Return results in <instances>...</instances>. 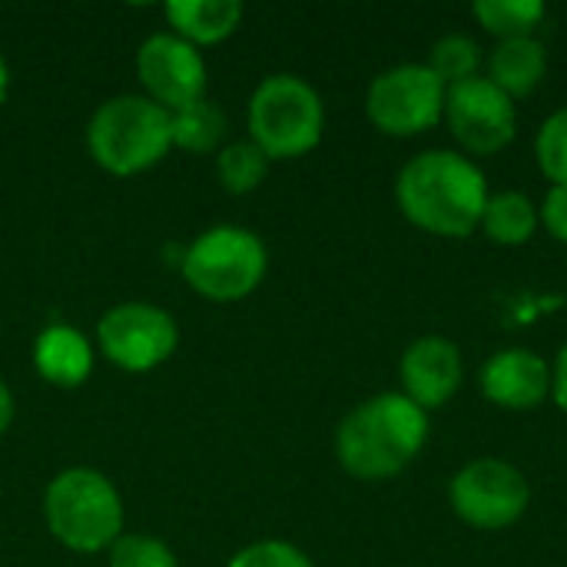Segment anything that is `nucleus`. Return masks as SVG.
Here are the masks:
<instances>
[{"label": "nucleus", "instance_id": "f257e3e1", "mask_svg": "<svg viewBox=\"0 0 567 567\" xmlns=\"http://www.w3.org/2000/svg\"><path fill=\"white\" fill-rule=\"evenodd\" d=\"M488 196V176L458 150H422L395 176L399 213L439 239H468L478 233Z\"/></svg>", "mask_w": 567, "mask_h": 567}, {"label": "nucleus", "instance_id": "f03ea898", "mask_svg": "<svg viewBox=\"0 0 567 567\" xmlns=\"http://www.w3.org/2000/svg\"><path fill=\"white\" fill-rule=\"evenodd\" d=\"M429 442V412L402 392H379L359 402L336 429V458L359 482L399 478Z\"/></svg>", "mask_w": 567, "mask_h": 567}, {"label": "nucleus", "instance_id": "7ed1b4c3", "mask_svg": "<svg viewBox=\"0 0 567 567\" xmlns=\"http://www.w3.org/2000/svg\"><path fill=\"white\" fill-rule=\"evenodd\" d=\"M86 150L100 169L113 176H140L173 150L169 110L143 93L110 96L86 123Z\"/></svg>", "mask_w": 567, "mask_h": 567}, {"label": "nucleus", "instance_id": "20e7f679", "mask_svg": "<svg viewBox=\"0 0 567 567\" xmlns=\"http://www.w3.org/2000/svg\"><path fill=\"white\" fill-rule=\"evenodd\" d=\"M47 532L76 555H100L116 545L126 525L116 485L86 465L63 468L43 492Z\"/></svg>", "mask_w": 567, "mask_h": 567}, {"label": "nucleus", "instance_id": "39448f33", "mask_svg": "<svg viewBox=\"0 0 567 567\" xmlns=\"http://www.w3.org/2000/svg\"><path fill=\"white\" fill-rule=\"evenodd\" d=\"M249 140L269 159H299L326 133V103L299 73H269L256 83L246 110Z\"/></svg>", "mask_w": 567, "mask_h": 567}, {"label": "nucleus", "instance_id": "423d86ee", "mask_svg": "<svg viewBox=\"0 0 567 567\" xmlns=\"http://www.w3.org/2000/svg\"><path fill=\"white\" fill-rule=\"evenodd\" d=\"M179 266L199 299L243 302L262 286L269 249L262 236L246 226H213L186 246Z\"/></svg>", "mask_w": 567, "mask_h": 567}, {"label": "nucleus", "instance_id": "0eeeda50", "mask_svg": "<svg viewBox=\"0 0 567 567\" xmlns=\"http://www.w3.org/2000/svg\"><path fill=\"white\" fill-rule=\"evenodd\" d=\"M449 86L425 63H399L372 76L365 90L369 123L395 140H412L445 120Z\"/></svg>", "mask_w": 567, "mask_h": 567}, {"label": "nucleus", "instance_id": "6e6552de", "mask_svg": "<svg viewBox=\"0 0 567 567\" xmlns=\"http://www.w3.org/2000/svg\"><path fill=\"white\" fill-rule=\"evenodd\" d=\"M455 518L475 532H505L528 515L532 485L525 472L505 458H475L449 482Z\"/></svg>", "mask_w": 567, "mask_h": 567}, {"label": "nucleus", "instance_id": "1a4fd4ad", "mask_svg": "<svg viewBox=\"0 0 567 567\" xmlns=\"http://www.w3.org/2000/svg\"><path fill=\"white\" fill-rule=\"evenodd\" d=\"M100 352L123 372H153L179 346L176 319L153 302H120L96 322Z\"/></svg>", "mask_w": 567, "mask_h": 567}, {"label": "nucleus", "instance_id": "9d476101", "mask_svg": "<svg viewBox=\"0 0 567 567\" xmlns=\"http://www.w3.org/2000/svg\"><path fill=\"white\" fill-rule=\"evenodd\" d=\"M465 156H495L518 133V106L485 73L449 86L442 120Z\"/></svg>", "mask_w": 567, "mask_h": 567}, {"label": "nucleus", "instance_id": "9b49d317", "mask_svg": "<svg viewBox=\"0 0 567 567\" xmlns=\"http://www.w3.org/2000/svg\"><path fill=\"white\" fill-rule=\"evenodd\" d=\"M136 76L143 83V96L173 113L206 96L209 70L199 47L186 43L173 30H159L140 43Z\"/></svg>", "mask_w": 567, "mask_h": 567}, {"label": "nucleus", "instance_id": "f8f14e48", "mask_svg": "<svg viewBox=\"0 0 567 567\" xmlns=\"http://www.w3.org/2000/svg\"><path fill=\"white\" fill-rule=\"evenodd\" d=\"M399 382L422 412L445 409L465 382V355L449 336H419L399 359Z\"/></svg>", "mask_w": 567, "mask_h": 567}, {"label": "nucleus", "instance_id": "ddd939ff", "mask_svg": "<svg viewBox=\"0 0 567 567\" xmlns=\"http://www.w3.org/2000/svg\"><path fill=\"white\" fill-rule=\"evenodd\" d=\"M482 395L505 412H532L551 399V362L525 346L498 349L478 372Z\"/></svg>", "mask_w": 567, "mask_h": 567}, {"label": "nucleus", "instance_id": "4468645a", "mask_svg": "<svg viewBox=\"0 0 567 567\" xmlns=\"http://www.w3.org/2000/svg\"><path fill=\"white\" fill-rule=\"evenodd\" d=\"M33 369L47 385L76 389L93 372V346L80 329L53 322L33 342Z\"/></svg>", "mask_w": 567, "mask_h": 567}, {"label": "nucleus", "instance_id": "2eb2a0df", "mask_svg": "<svg viewBox=\"0 0 567 567\" xmlns=\"http://www.w3.org/2000/svg\"><path fill=\"white\" fill-rule=\"evenodd\" d=\"M545 73H548V50L538 37L502 40L485 56V76L515 103L532 96L545 83Z\"/></svg>", "mask_w": 567, "mask_h": 567}, {"label": "nucleus", "instance_id": "dca6fc26", "mask_svg": "<svg viewBox=\"0 0 567 567\" xmlns=\"http://www.w3.org/2000/svg\"><path fill=\"white\" fill-rule=\"evenodd\" d=\"M239 0H173L166 3V23L193 47H213L229 40L243 23Z\"/></svg>", "mask_w": 567, "mask_h": 567}, {"label": "nucleus", "instance_id": "f3484780", "mask_svg": "<svg viewBox=\"0 0 567 567\" xmlns=\"http://www.w3.org/2000/svg\"><path fill=\"white\" fill-rule=\"evenodd\" d=\"M542 229L538 203H532L518 189H502L488 196V206L482 213V233L498 246H528L535 233Z\"/></svg>", "mask_w": 567, "mask_h": 567}, {"label": "nucleus", "instance_id": "a211bd4d", "mask_svg": "<svg viewBox=\"0 0 567 567\" xmlns=\"http://www.w3.org/2000/svg\"><path fill=\"white\" fill-rule=\"evenodd\" d=\"M169 126H173V150H183V153H219L223 150V140H226V130H229V120H226V110L203 96L183 110H173L169 113Z\"/></svg>", "mask_w": 567, "mask_h": 567}, {"label": "nucleus", "instance_id": "6ab92c4d", "mask_svg": "<svg viewBox=\"0 0 567 567\" xmlns=\"http://www.w3.org/2000/svg\"><path fill=\"white\" fill-rule=\"evenodd\" d=\"M472 17L488 37L502 43V40L535 37V30L545 20V3L542 0H478L472 7Z\"/></svg>", "mask_w": 567, "mask_h": 567}, {"label": "nucleus", "instance_id": "aec40b11", "mask_svg": "<svg viewBox=\"0 0 567 567\" xmlns=\"http://www.w3.org/2000/svg\"><path fill=\"white\" fill-rule=\"evenodd\" d=\"M425 66L445 86H455V83H465V80H475L485 73V50L468 33H445L432 43Z\"/></svg>", "mask_w": 567, "mask_h": 567}, {"label": "nucleus", "instance_id": "412c9836", "mask_svg": "<svg viewBox=\"0 0 567 567\" xmlns=\"http://www.w3.org/2000/svg\"><path fill=\"white\" fill-rule=\"evenodd\" d=\"M269 163L272 159L252 140H236V143H226L216 153V176H219V183H223L226 193L249 196L269 176Z\"/></svg>", "mask_w": 567, "mask_h": 567}, {"label": "nucleus", "instance_id": "4be33fe9", "mask_svg": "<svg viewBox=\"0 0 567 567\" xmlns=\"http://www.w3.org/2000/svg\"><path fill=\"white\" fill-rule=\"evenodd\" d=\"M535 163L551 186H567V106L545 116L535 133Z\"/></svg>", "mask_w": 567, "mask_h": 567}, {"label": "nucleus", "instance_id": "5701e85b", "mask_svg": "<svg viewBox=\"0 0 567 567\" xmlns=\"http://www.w3.org/2000/svg\"><path fill=\"white\" fill-rule=\"evenodd\" d=\"M106 561L110 567H179L176 551L166 542L143 532H123L106 551Z\"/></svg>", "mask_w": 567, "mask_h": 567}, {"label": "nucleus", "instance_id": "b1692460", "mask_svg": "<svg viewBox=\"0 0 567 567\" xmlns=\"http://www.w3.org/2000/svg\"><path fill=\"white\" fill-rule=\"evenodd\" d=\"M226 567H316L312 558L292 545V542H279V538H266V542H252L246 548H239Z\"/></svg>", "mask_w": 567, "mask_h": 567}, {"label": "nucleus", "instance_id": "393cba45", "mask_svg": "<svg viewBox=\"0 0 567 567\" xmlns=\"http://www.w3.org/2000/svg\"><path fill=\"white\" fill-rule=\"evenodd\" d=\"M538 219L551 239L567 246V186H548L545 199L538 203Z\"/></svg>", "mask_w": 567, "mask_h": 567}, {"label": "nucleus", "instance_id": "a878e982", "mask_svg": "<svg viewBox=\"0 0 567 567\" xmlns=\"http://www.w3.org/2000/svg\"><path fill=\"white\" fill-rule=\"evenodd\" d=\"M551 402L567 415V342L551 362Z\"/></svg>", "mask_w": 567, "mask_h": 567}, {"label": "nucleus", "instance_id": "bb28decb", "mask_svg": "<svg viewBox=\"0 0 567 567\" xmlns=\"http://www.w3.org/2000/svg\"><path fill=\"white\" fill-rule=\"evenodd\" d=\"M10 422H13V395H10V385L0 379V435L10 429Z\"/></svg>", "mask_w": 567, "mask_h": 567}, {"label": "nucleus", "instance_id": "cd10ccee", "mask_svg": "<svg viewBox=\"0 0 567 567\" xmlns=\"http://www.w3.org/2000/svg\"><path fill=\"white\" fill-rule=\"evenodd\" d=\"M7 93H10V66H7L3 50H0V106L7 103Z\"/></svg>", "mask_w": 567, "mask_h": 567}]
</instances>
